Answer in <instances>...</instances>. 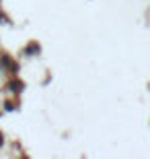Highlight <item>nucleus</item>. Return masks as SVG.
Returning <instances> with one entry per match:
<instances>
[{
	"mask_svg": "<svg viewBox=\"0 0 150 159\" xmlns=\"http://www.w3.org/2000/svg\"><path fill=\"white\" fill-rule=\"evenodd\" d=\"M11 89H12V91H21V89H23V83H21V81H17V79H15V81L11 83Z\"/></svg>",
	"mask_w": 150,
	"mask_h": 159,
	"instance_id": "obj_1",
	"label": "nucleus"
},
{
	"mask_svg": "<svg viewBox=\"0 0 150 159\" xmlns=\"http://www.w3.org/2000/svg\"><path fill=\"white\" fill-rule=\"evenodd\" d=\"M37 54V52H39V46H37V43H31V46L29 48H27V54Z\"/></svg>",
	"mask_w": 150,
	"mask_h": 159,
	"instance_id": "obj_2",
	"label": "nucleus"
},
{
	"mask_svg": "<svg viewBox=\"0 0 150 159\" xmlns=\"http://www.w3.org/2000/svg\"><path fill=\"white\" fill-rule=\"evenodd\" d=\"M2 143H4V136H2V132H0V147H2Z\"/></svg>",
	"mask_w": 150,
	"mask_h": 159,
	"instance_id": "obj_3",
	"label": "nucleus"
}]
</instances>
